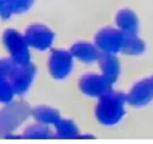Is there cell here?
<instances>
[{
	"label": "cell",
	"mask_w": 153,
	"mask_h": 144,
	"mask_svg": "<svg viewBox=\"0 0 153 144\" xmlns=\"http://www.w3.org/2000/svg\"><path fill=\"white\" fill-rule=\"evenodd\" d=\"M137 102L140 105H146L153 100V75L145 79L137 88Z\"/></svg>",
	"instance_id": "6da1fadb"
}]
</instances>
